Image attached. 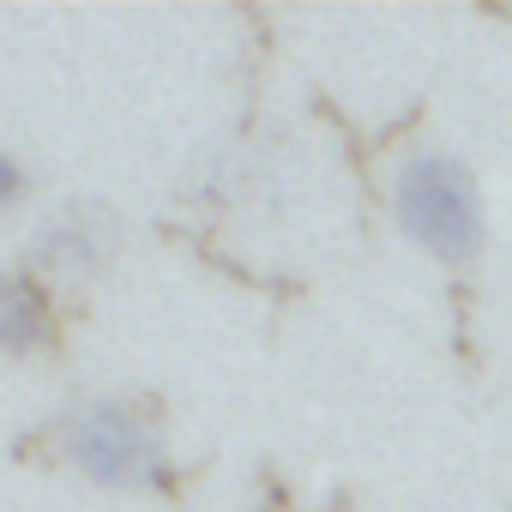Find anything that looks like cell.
<instances>
[{"mask_svg": "<svg viewBox=\"0 0 512 512\" xmlns=\"http://www.w3.org/2000/svg\"><path fill=\"white\" fill-rule=\"evenodd\" d=\"M392 205H398V223L416 247H428L434 260H470L482 247V193H476V175L446 157V151H416L398 181H392Z\"/></svg>", "mask_w": 512, "mask_h": 512, "instance_id": "cell-1", "label": "cell"}, {"mask_svg": "<svg viewBox=\"0 0 512 512\" xmlns=\"http://www.w3.org/2000/svg\"><path fill=\"white\" fill-rule=\"evenodd\" d=\"M67 458L103 488H157L169 470L163 440L121 404H79L67 416Z\"/></svg>", "mask_w": 512, "mask_h": 512, "instance_id": "cell-2", "label": "cell"}, {"mask_svg": "<svg viewBox=\"0 0 512 512\" xmlns=\"http://www.w3.org/2000/svg\"><path fill=\"white\" fill-rule=\"evenodd\" d=\"M121 229L109 223V211L97 205H67L55 211L43 229H37V266L61 272V278H91L109 266V253H115Z\"/></svg>", "mask_w": 512, "mask_h": 512, "instance_id": "cell-3", "label": "cell"}, {"mask_svg": "<svg viewBox=\"0 0 512 512\" xmlns=\"http://www.w3.org/2000/svg\"><path fill=\"white\" fill-rule=\"evenodd\" d=\"M49 332H55V314H49V296L37 290V278L0 272V350L7 356L43 350Z\"/></svg>", "mask_w": 512, "mask_h": 512, "instance_id": "cell-4", "label": "cell"}, {"mask_svg": "<svg viewBox=\"0 0 512 512\" xmlns=\"http://www.w3.org/2000/svg\"><path fill=\"white\" fill-rule=\"evenodd\" d=\"M13 199H19V163L0 151V205H13Z\"/></svg>", "mask_w": 512, "mask_h": 512, "instance_id": "cell-5", "label": "cell"}]
</instances>
